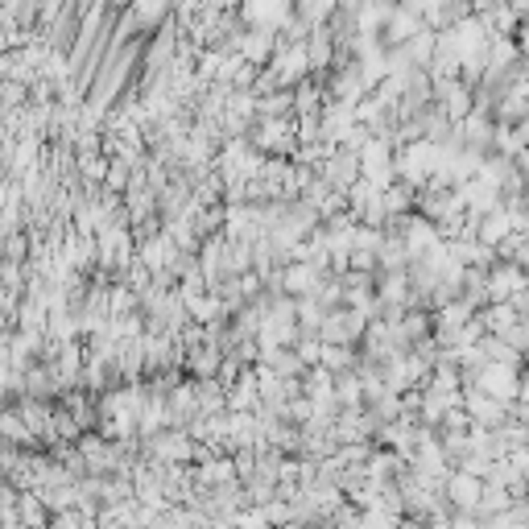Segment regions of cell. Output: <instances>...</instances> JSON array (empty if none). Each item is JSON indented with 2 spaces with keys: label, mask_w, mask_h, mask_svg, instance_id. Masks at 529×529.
I'll return each instance as SVG.
<instances>
[{
  "label": "cell",
  "mask_w": 529,
  "mask_h": 529,
  "mask_svg": "<svg viewBox=\"0 0 529 529\" xmlns=\"http://www.w3.org/2000/svg\"><path fill=\"white\" fill-rule=\"evenodd\" d=\"M484 389H492V393H497V389H501V393H513V372H505V368H501V372L488 368V372H484Z\"/></svg>",
  "instance_id": "cell-4"
},
{
  "label": "cell",
  "mask_w": 529,
  "mask_h": 529,
  "mask_svg": "<svg viewBox=\"0 0 529 529\" xmlns=\"http://www.w3.org/2000/svg\"><path fill=\"white\" fill-rule=\"evenodd\" d=\"M451 497H455L459 505H476V497H480L476 472H463V476H455V480H451Z\"/></svg>",
  "instance_id": "cell-1"
},
{
  "label": "cell",
  "mask_w": 529,
  "mask_h": 529,
  "mask_svg": "<svg viewBox=\"0 0 529 529\" xmlns=\"http://www.w3.org/2000/svg\"><path fill=\"white\" fill-rule=\"evenodd\" d=\"M505 232H509V219H505V215H488V219H484V244L505 240Z\"/></svg>",
  "instance_id": "cell-3"
},
{
  "label": "cell",
  "mask_w": 529,
  "mask_h": 529,
  "mask_svg": "<svg viewBox=\"0 0 529 529\" xmlns=\"http://www.w3.org/2000/svg\"><path fill=\"white\" fill-rule=\"evenodd\" d=\"M286 286H290V290H310V286H315V269H306V265L290 269V273H286Z\"/></svg>",
  "instance_id": "cell-5"
},
{
  "label": "cell",
  "mask_w": 529,
  "mask_h": 529,
  "mask_svg": "<svg viewBox=\"0 0 529 529\" xmlns=\"http://www.w3.org/2000/svg\"><path fill=\"white\" fill-rule=\"evenodd\" d=\"M240 54H244V58H248V62H261V58H265V54H269V37H265V33H257V29H252V33H248V37H240Z\"/></svg>",
  "instance_id": "cell-2"
}]
</instances>
